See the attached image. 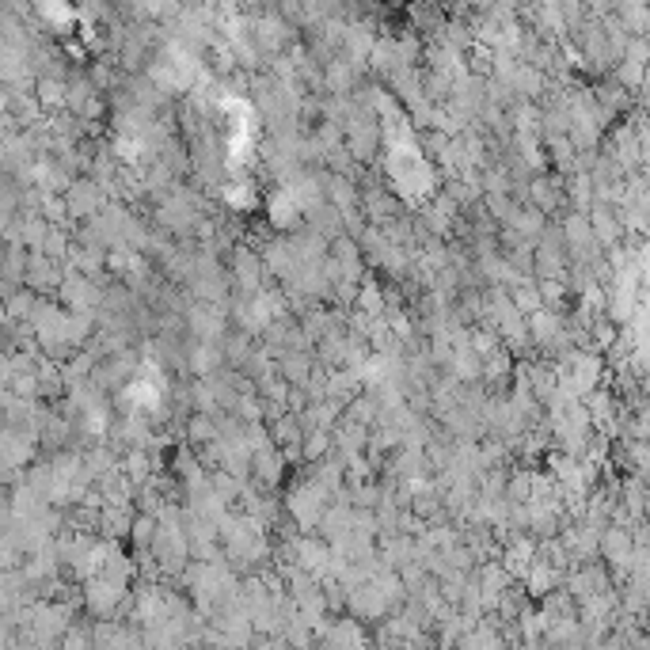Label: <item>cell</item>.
Here are the masks:
<instances>
[]
</instances>
